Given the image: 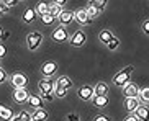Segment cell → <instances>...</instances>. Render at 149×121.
Returning a JSON list of instances; mask_svg holds the SVG:
<instances>
[{
    "instance_id": "obj_40",
    "label": "cell",
    "mask_w": 149,
    "mask_h": 121,
    "mask_svg": "<svg viewBox=\"0 0 149 121\" xmlns=\"http://www.w3.org/2000/svg\"><path fill=\"white\" fill-rule=\"evenodd\" d=\"M8 38H10V31L3 30V33H2V38H0V41H7Z\"/></svg>"
},
{
    "instance_id": "obj_28",
    "label": "cell",
    "mask_w": 149,
    "mask_h": 121,
    "mask_svg": "<svg viewBox=\"0 0 149 121\" xmlns=\"http://www.w3.org/2000/svg\"><path fill=\"white\" fill-rule=\"evenodd\" d=\"M67 92H69L67 88H64V87H61V85H57V83H56L53 93H54V97H56V98H64V97L67 95Z\"/></svg>"
},
{
    "instance_id": "obj_4",
    "label": "cell",
    "mask_w": 149,
    "mask_h": 121,
    "mask_svg": "<svg viewBox=\"0 0 149 121\" xmlns=\"http://www.w3.org/2000/svg\"><path fill=\"white\" fill-rule=\"evenodd\" d=\"M8 82L13 88H25L28 85V77L23 72H15L8 77Z\"/></svg>"
},
{
    "instance_id": "obj_6",
    "label": "cell",
    "mask_w": 149,
    "mask_h": 121,
    "mask_svg": "<svg viewBox=\"0 0 149 121\" xmlns=\"http://www.w3.org/2000/svg\"><path fill=\"white\" fill-rule=\"evenodd\" d=\"M40 72L43 75V79H53V75L57 72V64L54 61H46V62L41 64Z\"/></svg>"
},
{
    "instance_id": "obj_26",
    "label": "cell",
    "mask_w": 149,
    "mask_h": 121,
    "mask_svg": "<svg viewBox=\"0 0 149 121\" xmlns=\"http://www.w3.org/2000/svg\"><path fill=\"white\" fill-rule=\"evenodd\" d=\"M120 44H121L120 38H118V36H115V38L111 39V41H108V43L105 44V48L108 49V51H111V52H113V51H116V49L120 48Z\"/></svg>"
},
{
    "instance_id": "obj_19",
    "label": "cell",
    "mask_w": 149,
    "mask_h": 121,
    "mask_svg": "<svg viewBox=\"0 0 149 121\" xmlns=\"http://www.w3.org/2000/svg\"><path fill=\"white\" fill-rule=\"evenodd\" d=\"M48 111L44 108H36V110H33L31 111V120L33 121H46L48 120Z\"/></svg>"
},
{
    "instance_id": "obj_21",
    "label": "cell",
    "mask_w": 149,
    "mask_h": 121,
    "mask_svg": "<svg viewBox=\"0 0 149 121\" xmlns=\"http://www.w3.org/2000/svg\"><path fill=\"white\" fill-rule=\"evenodd\" d=\"M56 83H57V85H61V87H64V88H67V90H70V88L74 87L72 79L67 77V75H59V77H57V80H56Z\"/></svg>"
},
{
    "instance_id": "obj_11",
    "label": "cell",
    "mask_w": 149,
    "mask_h": 121,
    "mask_svg": "<svg viewBox=\"0 0 149 121\" xmlns=\"http://www.w3.org/2000/svg\"><path fill=\"white\" fill-rule=\"evenodd\" d=\"M28 97H30V92H28L26 87H25V88H13V100H15V103H18V105L26 103Z\"/></svg>"
},
{
    "instance_id": "obj_17",
    "label": "cell",
    "mask_w": 149,
    "mask_h": 121,
    "mask_svg": "<svg viewBox=\"0 0 149 121\" xmlns=\"http://www.w3.org/2000/svg\"><path fill=\"white\" fill-rule=\"evenodd\" d=\"M136 118L139 121H149V106L148 105H139L134 111Z\"/></svg>"
},
{
    "instance_id": "obj_43",
    "label": "cell",
    "mask_w": 149,
    "mask_h": 121,
    "mask_svg": "<svg viewBox=\"0 0 149 121\" xmlns=\"http://www.w3.org/2000/svg\"><path fill=\"white\" fill-rule=\"evenodd\" d=\"M10 121H22V120H20V116H18V115H13Z\"/></svg>"
},
{
    "instance_id": "obj_25",
    "label": "cell",
    "mask_w": 149,
    "mask_h": 121,
    "mask_svg": "<svg viewBox=\"0 0 149 121\" xmlns=\"http://www.w3.org/2000/svg\"><path fill=\"white\" fill-rule=\"evenodd\" d=\"M13 116V111L8 108V106H5V105H0V120H12Z\"/></svg>"
},
{
    "instance_id": "obj_30",
    "label": "cell",
    "mask_w": 149,
    "mask_h": 121,
    "mask_svg": "<svg viewBox=\"0 0 149 121\" xmlns=\"http://www.w3.org/2000/svg\"><path fill=\"white\" fill-rule=\"evenodd\" d=\"M85 10H87V17H88V20H90V22H92V20H95V18L100 15V12H98L95 7H90V5H87V7H85Z\"/></svg>"
},
{
    "instance_id": "obj_24",
    "label": "cell",
    "mask_w": 149,
    "mask_h": 121,
    "mask_svg": "<svg viewBox=\"0 0 149 121\" xmlns=\"http://www.w3.org/2000/svg\"><path fill=\"white\" fill-rule=\"evenodd\" d=\"M90 7H95L98 12H102V10L107 8V5H108V0H88V3Z\"/></svg>"
},
{
    "instance_id": "obj_37",
    "label": "cell",
    "mask_w": 149,
    "mask_h": 121,
    "mask_svg": "<svg viewBox=\"0 0 149 121\" xmlns=\"http://www.w3.org/2000/svg\"><path fill=\"white\" fill-rule=\"evenodd\" d=\"M3 57H7V48H5L3 43L0 41V59H3Z\"/></svg>"
},
{
    "instance_id": "obj_14",
    "label": "cell",
    "mask_w": 149,
    "mask_h": 121,
    "mask_svg": "<svg viewBox=\"0 0 149 121\" xmlns=\"http://www.w3.org/2000/svg\"><path fill=\"white\" fill-rule=\"evenodd\" d=\"M110 85L107 82H98L97 85H93V93L97 97H108Z\"/></svg>"
},
{
    "instance_id": "obj_39",
    "label": "cell",
    "mask_w": 149,
    "mask_h": 121,
    "mask_svg": "<svg viewBox=\"0 0 149 121\" xmlns=\"http://www.w3.org/2000/svg\"><path fill=\"white\" fill-rule=\"evenodd\" d=\"M123 121H139V120L136 118V115H134V113H131V115H128V116L125 118Z\"/></svg>"
},
{
    "instance_id": "obj_15",
    "label": "cell",
    "mask_w": 149,
    "mask_h": 121,
    "mask_svg": "<svg viewBox=\"0 0 149 121\" xmlns=\"http://www.w3.org/2000/svg\"><path fill=\"white\" fill-rule=\"evenodd\" d=\"M36 18H38V15H36L35 8H25V12L22 15V22L26 23V25H31V23L36 22Z\"/></svg>"
},
{
    "instance_id": "obj_7",
    "label": "cell",
    "mask_w": 149,
    "mask_h": 121,
    "mask_svg": "<svg viewBox=\"0 0 149 121\" xmlns=\"http://www.w3.org/2000/svg\"><path fill=\"white\" fill-rule=\"evenodd\" d=\"M77 97H79L82 102H92V98L95 97V93H93V87L88 85V83L82 85L79 90H77Z\"/></svg>"
},
{
    "instance_id": "obj_22",
    "label": "cell",
    "mask_w": 149,
    "mask_h": 121,
    "mask_svg": "<svg viewBox=\"0 0 149 121\" xmlns=\"http://www.w3.org/2000/svg\"><path fill=\"white\" fill-rule=\"evenodd\" d=\"M138 100H139L141 105H148L149 106V87H143V88H139Z\"/></svg>"
},
{
    "instance_id": "obj_42",
    "label": "cell",
    "mask_w": 149,
    "mask_h": 121,
    "mask_svg": "<svg viewBox=\"0 0 149 121\" xmlns=\"http://www.w3.org/2000/svg\"><path fill=\"white\" fill-rule=\"evenodd\" d=\"M54 3H57L59 7H66V3L69 2V0H53Z\"/></svg>"
},
{
    "instance_id": "obj_10",
    "label": "cell",
    "mask_w": 149,
    "mask_h": 121,
    "mask_svg": "<svg viewBox=\"0 0 149 121\" xmlns=\"http://www.w3.org/2000/svg\"><path fill=\"white\" fill-rule=\"evenodd\" d=\"M57 22H59V25L62 26H67L70 25V23H74V12L72 10H64L62 8V12L59 13V17H57Z\"/></svg>"
},
{
    "instance_id": "obj_3",
    "label": "cell",
    "mask_w": 149,
    "mask_h": 121,
    "mask_svg": "<svg viewBox=\"0 0 149 121\" xmlns=\"http://www.w3.org/2000/svg\"><path fill=\"white\" fill-rule=\"evenodd\" d=\"M87 41V35H85V31L84 30H75L72 35L69 36V44L72 48H82L84 44Z\"/></svg>"
},
{
    "instance_id": "obj_27",
    "label": "cell",
    "mask_w": 149,
    "mask_h": 121,
    "mask_svg": "<svg viewBox=\"0 0 149 121\" xmlns=\"http://www.w3.org/2000/svg\"><path fill=\"white\" fill-rule=\"evenodd\" d=\"M62 12V7H59L57 3H54V2H51L49 3V10H48V13L49 15H53L54 18L57 20V17H59V13Z\"/></svg>"
},
{
    "instance_id": "obj_2",
    "label": "cell",
    "mask_w": 149,
    "mask_h": 121,
    "mask_svg": "<svg viewBox=\"0 0 149 121\" xmlns=\"http://www.w3.org/2000/svg\"><path fill=\"white\" fill-rule=\"evenodd\" d=\"M43 41H44V35L40 30H35L31 33H28V36H26V48L33 52L43 44Z\"/></svg>"
},
{
    "instance_id": "obj_32",
    "label": "cell",
    "mask_w": 149,
    "mask_h": 121,
    "mask_svg": "<svg viewBox=\"0 0 149 121\" xmlns=\"http://www.w3.org/2000/svg\"><path fill=\"white\" fill-rule=\"evenodd\" d=\"M7 80H8V74H7V70L0 65V85H2V83H5Z\"/></svg>"
},
{
    "instance_id": "obj_12",
    "label": "cell",
    "mask_w": 149,
    "mask_h": 121,
    "mask_svg": "<svg viewBox=\"0 0 149 121\" xmlns=\"http://www.w3.org/2000/svg\"><path fill=\"white\" fill-rule=\"evenodd\" d=\"M74 22H77L80 26L90 25V20H88V17H87V10H85V7L74 12Z\"/></svg>"
},
{
    "instance_id": "obj_45",
    "label": "cell",
    "mask_w": 149,
    "mask_h": 121,
    "mask_svg": "<svg viewBox=\"0 0 149 121\" xmlns=\"http://www.w3.org/2000/svg\"><path fill=\"white\" fill-rule=\"evenodd\" d=\"M17 2H25V0H17Z\"/></svg>"
},
{
    "instance_id": "obj_18",
    "label": "cell",
    "mask_w": 149,
    "mask_h": 121,
    "mask_svg": "<svg viewBox=\"0 0 149 121\" xmlns=\"http://www.w3.org/2000/svg\"><path fill=\"white\" fill-rule=\"evenodd\" d=\"M108 103H110V100H108V97H93L92 98V105L95 106L97 110H103V108H107L108 106Z\"/></svg>"
},
{
    "instance_id": "obj_23",
    "label": "cell",
    "mask_w": 149,
    "mask_h": 121,
    "mask_svg": "<svg viewBox=\"0 0 149 121\" xmlns=\"http://www.w3.org/2000/svg\"><path fill=\"white\" fill-rule=\"evenodd\" d=\"M48 10H49V3L48 2H44V0H40V2L36 3V7H35V12H36L38 17H41V15H44V13H48Z\"/></svg>"
},
{
    "instance_id": "obj_33",
    "label": "cell",
    "mask_w": 149,
    "mask_h": 121,
    "mask_svg": "<svg viewBox=\"0 0 149 121\" xmlns=\"http://www.w3.org/2000/svg\"><path fill=\"white\" fill-rule=\"evenodd\" d=\"M141 31H143V35L149 36V18L141 23Z\"/></svg>"
},
{
    "instance_id": "obj_16",
    "label": "cell",
    "mask_w": 149,
    "mask_h": 121,
    "mask_svg": "<svg viewBox=\"0 0 149 121\" xmlns=\"http://www.w3.org/2000/svg\"><path fill=\"white\" fill-rule=\"evenodd\" d=\"M26 103L30 105L33 110H36V108H43V105H44V100L41 98L40 95H35V93H30V97H28V100H26Z\"/></svg>"
},
{
    "instance_id": "obj_44",
    "label": "cell",
    "mask_w": 149,
    "mask_h": 121,
    "mask_svg": "<svg viewBox=\"0 0 149 121\" xmlns=\"http://www.w3.org/2000/svg\"><path fill=\"white\" fill-rule=\"evenodd\" d=\"M2 33H3V30H2V28H0V38H2Z\"/></svg>"
},
{
    "instance_id": "obj_13",
    "label": "cell",
    "mask_w": 149,
    "mask_h": 121,
    "mask_svg": "<svg viewBox=\"0 0 149 121\" xmlns=\"http://www.w3.org/2000/svg\"><path fill=\"white\" fill-rule=\"evenodd\" d=\"M38 87H40L41 93H53L56 82H54L53 79H41L40 82H38Z\"/></svg>"
},
{
    "instance_id": "obj_9",
    "label": "cell",
    "mask_w": 149,
    "mask_h": 121,
    "mask_svg": "<svg viewBox=\"0 0 149 121\" xmlns=\"http://www.w3.org/2000/svg\"><path fill=\"white\" fill-rule=\"evenodd\" d=\"M139 100H138V97H130V98H125V102H123V108H125V111L128 113V115H131V113L136 111V108L139 106Z\"/></svg>"
},
{
    "instance_id": "obj_38",
    "label": "cell",
    "mask_w": 149,
    "mask_h": 121,
    "mask_svg": "<svg viewBox=\"0 0 149 121\" xmlns=\"http://www.w3.org/2000/svg\"><path fill=\"white\" fill-rule=\"evenodd\" d=\"M67 121H80V118L75 115V113H69L67 115Z\"/></svg>"
},
{
    "instance_id": "obj_1",
    "label": "cell",
    "mask_w": 149,
    "mask_h": 121,
    "mask_svg": "<svg viewBox=\"0 0 149 121\" xmlns=\"http://www.w3.org/2000/svg\"><path fill=\"white\" fill-rule=\"evenodd\" d=\"M133 72H134V65H126V67H123L118 74H115L113 85L115 87H125L130 80H131V74Z\"/></svg>"
},
{
    "instance_id": "obj_29",
    "label": "cell",
    "mask_w": 149,
    "mask_h": 121,
    "mask_svg": "<svg viewBox=\"0 0 149 121\" xmlns=\"http://www.w3.org/2000/svg\"><path fill=\"white\" fill-rule=\"evenodd\" d=\"M41 23H43L44 26H51L54 22H56V18L53 17V15H49V13H44V15H41Z\"/></svg>"
},
{
    "instance_id": "obj_36",
    "label": "cell",
    "mask_w": 149,
    "mask_h": 121,
    "mask_svg": "<svg viewBox=\"0 0 149 121\" xmlns=\"http://www.w3.org/2000/svg\"><path fill=\"white\" fill-rule=\"evenodd\" d=\"M93 121H113V120H111L108 115H97Z\"/></svg>"
},
{
    "instance_id": "obj_41",
    "label": "cell",
    "mask_w": 149,
    "mask_h": 121,
    "mask_svg": "<svg viewBox=\"0 0 149 121\" xmlns=\"http://www.w3.org/2000/svg\"><path fill=\"white\" fill-rule=\"evenodd\" d=\"M5 13H8V8H7V7L0 2V15H5Z\"/></svg>"
},
{
    "instance_id": "obj_8",
    "label": "cell",
    "mask_w": 149,
    "mask_h": 121,
    "mask_svg": "<svg viewBox=\"0 0 149 121\" xmlns=\"http://www.w3.org/2000/svg\"><path fill=\"white\" fill-rule=\"evenodd\" d=\"M121 92H123V97H125V98H130V97H138V93H139V85L130 80V82H128L125 87H121Z\"/></svg>"
},
{
    "instance_id": "obj_5",
    "label": "cell",
    "mask_w": 149,
    "mask_h": 121,
    "mask_svg": "<svg viewBox=\"0 0 149 121\" xmlns=\"http://www.w3.org/2000/svg\"><path fill=\"white\" fill-rule=\"evenodd\" d=\"M51 39H53L54 43H66L69 41V33H67V26H56L51 33Z\"/></svg>"
},
{
    "instance_id": "obj_34",
    "label": "cell",
    "mask_w": 149,
    "mask_h": 121,
    "mask_svg": "<svg viewBox=\"0 0 149 121\" xmlns=\"http://www.w3.org/2000/svg\"><path fill=\"white\" fill-rule=\"evenodd\" d=\"M0 2H2V3H3L7 8H12V7H15V5L18 3L17 0H0Z\"/></svg>"
},
{
    "instance_id": "obj_35",
    "label": "cell",
    "mask_w": 149,
    "mask_h": 121,
    "mask_svg": "<svg viewBox=\"0 0 149 121\" xmlns=\"http://www.w3.org/2000/svg\"><path fill=\"white\" fill-rule=\"evenodd\" d=\"M40 97L44 100V102H53V100L56 98V97H54V93H41Z\"/></svg>"
},
{
    "instance_id": "obj_31",
    "label": "cell",
    "mask_w": 149,
    "mask_h": 121,
    "mask_svg": "<svg viewBox=\"0 0 149 121\" xmlns=\"http://www.w3.org/2000/svg\"><path fill=\"white\" fill-rule=\"evenodd\" d=\"M18 116H20L22 121H33L31 120V111H28V110H22V111L18 113Z\"/></svg>"
},
{
    "instance_id": "obj_20",
    "label": "cell",
    "mask_w": 149,
    "mask_h": 121,
    "mask_svg": "<svg viewBox=\"0 0 149 121\" xmlns=\"http://www.w3.org/2000/svg\"><path fill=\"white\" fill-rule=\"evenodd\" d=\"M113 38H115V35H113V31L111 30H102L100 33H98V41H100L103 46H105L108 41H111Z\"/></svg>"
}]
</instances>
